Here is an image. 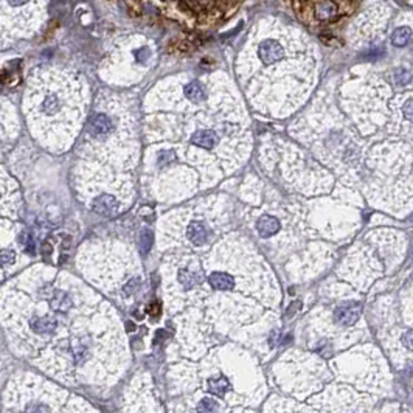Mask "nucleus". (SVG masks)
<instances>
[{"label":"nucleus","mask_w":413,"mask_h":413,"mask_svg":"<svg viewBox=\"0 0 413 413\" xmlns=\"http://www.w3.org/2000/svg\"><path fill=\"white\" fill-rule=\"evenodd\" d=\"M319 52L311 37L278 17H262L239 52L236 71L252 103L261 110L287 114L317 81Z\"/></svg>","instance_id":"1"},{"label":"nucleus","mask_w":413,"mask_h":413,"mask_svg":"<svg viewBox=\"0 0 413 413\" xmlns=\"http://www.w3.org/2000/svg\"><path fill=\"white\" fill-rule=\"evenodd\" d=\"M83 103L81 81L67 71L47 70L33 81L30 89L31 110L41 118L77 122L81 118Z\"/></svg>","instance_id":"2"},{"label":"nucleus","mask_w":413,"mask_h":413,"mask_svg":"<svg viewBox=\"0 0 413 413\" xmlns=\"http://www.w3.org/2000/svg\"><path fill=\"white\" fill-rule=\"evenodd\" d=\"M48 0H0V47L33 34L47 16Z\"/></svg>","instance_id":"3"},{"label":"nucleus","mask_w":413,"mask_h":413,"mask_svg":"<svg viewBox=\"0 0 413 413\" xmlns=\"http://www.w3.org/2000/svg\"><path fill=\"white\" fill-rule=\"evenodd\" d=\"M115 128L114 117L109 112H95L87 125V132L92 138L101 140L104 137H109Z\"/></svg>","instance_id":"4"},{"label":"nucleus","mask_w":413,"mask_h":413,"mask_svg":"<svg viewBox=\"0 0 413 413\" xmlns=\"http://www.w3.org/2000/svg\"><path fill=\"white\" fill-rule=\"evenodd\" d=\"M219 137L221 132L216 128H199L191 134V143L202 149H207V151H211L217 146Z\"/></svg>","instance_id":"5"},{"label":"nucleus","mask_w":413,"mask_h":413,"mask_svg":"<svg viewBox=\"0 0 413 413\" xmlns=\"http://www.w3.org/2000/svg\"><path fill=\"white\" fill-rule=\"evenodd\" d=\"M213 236V232L204 221H191L188 225V239L195 246L207 244Z\"/></svg>","instance_id":"6"},{"label":"nucleus","mask_w":413,"mask_h":413,"mask_svg":"<svg viewBox=\"0 0 413 413\" xmlns=\"http://www.w3.org/2000/svg\"><path fill=\"white\" fill-rule=\"evenodd\" d=\"M30 328L37 335H48L58 328V320L53 315H39L30 320Z\"/></svg>","instance_id":"7"},{"label":"nucleus","mask_w":413,"mask_h":413,"mask_svg":"<svg viewBox=\"0 0 413 413\" xmlns=\"http://www.w3.org/2000/svg\"><path fill=\"white\" fill-rule=\"evenodd\" d=\"M208 281L213 289L216 290H232L235 287V278L227 272H211L208 277Z\"/></svg>","instance_id":"8"},{"label":"nucleus","mask_w":413,"mask_h":413,"mask_svg":"<svg viewBox=\"0 0 413 413\" xmlns=\"http://www.w3.org/2000/svg\"><path fill=\"white\" fill-rule=\"evenodd\" d=\"M256 229L262 238H271L280 230V222L274 216H262L256 224Z\"/></svg>","instance_id":"9"},{"label":"nucleus","mask_w":413,"mask_h":413,"mask_svg":"<svg viewBox=\"0 0 413 413\" xmlns=\"http://www.w3.org/2000/svg\"><path fill=\"white\" fill-rule=\"evenodd\" d=\"M93 210H95L96 213H100V214H107V216H110V214H114V213L118 210V202H117L115 198H112V196H109V195H103V196H100V199L95 201Z\"/></svg>","instance_id":"10"},{"label":"nucleus","mask_w":413,"mask_h":413,"mask_svg":"<svg viewBox=\"0 0 413 413\" xmlns=\"http://www.w3.org/2000/svg\"><path fill=\"white\" fill-rule=\"evenodd\" d=\"M359 314H360V308L357 305H345V306H341L339 309H337V312H335L337 320H339L342 325H353L359 319Z\"/></svg>","instance_id":"11"},{"label":"nucleus","mask_w":413,"mask_h":413,"mask_svg":"<svg viewBox=\"0 0 413 413\" xmlns=\"http://www.w3.org/2000/svg\"><path fill=\"white\" fill-rule=\"evenodd\" d=\"M410 36H411V30H410L408 27L398 28V30L392 34V42H393V45H396V47H404V45L410 41Z\"/></svg>","instance_id":"12"},{"label":"nucleus","mask_w":413,"mask_h":413,"mask_svg":"<svg viewBox=\"0 0 413 413\" xmlns=\"http://www.w3.org/2000/svg\"><path fill=\"white\" fill-rule=\"evenodd\" d=\"M208 388L219 395V396H224V393L229 390V381L225 378H216V379H210L208 381Z\"/></svg>","instance_id":"13"},{"label":"nucleus","mask_w":413,"mask_h":413,"mask_svg":"<svg viewBox=\"0 0 413 413\" xmlns=\"http://www.w3.org/2000/svg\"><path fill=\"white\" fill-rule=\"evenodd\" d=\"M140 241H141V250L144 253H148L149 250H151L153 244H154V233L149 230V229H144L141 232V236H140Z\"/></svg>","instance_id":"14"},{"label":"nucleus","mask_w":413,"mask_h":413,"mask_svg":"<svg viewBox=\"0 0 413 413\" xmlns=\"http://www.w3.org/2000/svg\"><path fill=\"white\" fill-rule=\"evenodd\" d=\"M19 241H20V244H22V247L25 249V252H28V253H34L36 252V247H34V241H33V238L28 235V233H20V236H19Z\"/></svg>","instance_id":"15"},{"label":"nucleus","mask_w":413,"mask_h":413,"mask_svg":"<svg viewBox=\"0 0 413 413\" xmlns=\"http://www.w3.org/2000/svg\"><path fill=\"white\" fill-rule=\"evenodd\" d=\"M16 259V253L13 250H0V264L2 266H7V264H11V262H14Z\"/></svg>","instance_id":"16"},{"label":"nucleus","mask_w":413,"mask_h":413,"mask_svg":"<svg viewBox=\"0 0 413 413\" xmlns=\"http://www.w3.org/2000/svg\"><path fill=\"white\" fill-rule=\"evenodd\" d=\"M148 312H149V315H153V317H159L160 315V303L153 302L151 305L148 306Z\"/></svg>","instance_id":"17"},{"label":"nucleus","mask_w":413,"mask_h":413,"mask_svg":"<svg viewBox=\"0 0 413 413\" xmlns=\"http://www.w3.org/2000/svg\"><path fill=\"white\" fill-rule=\"evenodd\" d=\"M52 250H53V247H52V244H50V242H44V244H42V253L50 255V253H52Z\"/></svg>","instance_id":"18"}]
</instances>
